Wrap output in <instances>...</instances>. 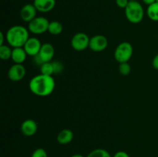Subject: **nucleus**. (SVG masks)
<instances>
[{"label": "nucleus", "instance_id": "obj_1", "mask_svg": "<svg viewBox=\"0 0 158 157\" xmlns=\"http://www.w3.org/2000/svg\"><path fill=\"white\" fill-rule=\"evenodd\" d=\"M56 83L52 75L40 74L31 78L29 87L34 95L40 97L51 95L55 89Z\"/></svg>", "mask_w": 158, "mask_h": 157}, {"label": "nucleus", "instance_id": "obj_2", "mask_svg": "<svg viewBox=\"0 0 158 157\" xmlns=\"http://www.w3.org/2000/svg\"><path fill=\"white\" fill-rule=\"evenodd\" d=\"M29 29L23 26H12L6 32V39L11 47H23L29 38Z\"/></svg>", "mask_w": 158, "mask_h": 157}, {"label": "nucleus", "instance_id": "obj_3", "mask_svg": "<svg viewBox=\"0 0 158 157\" xmlns=\"http://www.w3.org/2000/svg\"><path fill=\"white\" fill-rule=\"evenodd\" d=\"M124 10L127 19L131 23L140 22L144 16L143 8L138 1H130Z\"/></svg>", "mask_w": 158, "mask_h": 157}, {"label": "nucleus", "instance_id": "obj_4", "mask_svg": "<svg viewBox=\"0 0 158 157\" xmlns=\"http://www.w3.org/2000/svg\"><path fill=\"white\" fill-rule=\"evenodd\" d=\"M133 46L128 42L120 43L114 51V58L119 63L127 62L131 59L133 55Z\"/></svg>", "mask_w": 158, "mask_h": 157}, {"label": "nucleus", "instance_id": "obj_5", "mask_svg": "<svg viewBox=\"0 0 158 157\" xmlns=\"http://www.w3.org/2000/svg\"><path fill=\"white\" fill-rule=\"evenodd\" d=\"M50 22L43 16H36L28 25V29L30 32L35 35L45 33L48 32V28Z\"/></svg>", "mask_w": 158, "mask_h": 157}, {"label": "nucleus", "instance_id": "obj_6", "mask_svg": "<svg viewBox=\"0 0 158 157\" xmlns=\"http://www.w3.org/2000/svg\"><path fill=\"white\" fill-rule=\"evenodd\" d=\"M89 40L90 38L86 33L78 32L73 36L71 39V46L74 50L81 52L89 47Z\"/></svg>", "mask_w": 158, "mask_h": 157}, {"label": "nucleus", "instance_id": "obj_7", "mask_svg": "<svg viewBox=\"0 0 158 157\" xmlns=\"http://www.w3.org/2000/svg\"><path fill=\"white\" fill-rule=\"evenodd\" d=\"M107 46V38L103 35H96L89 40V48L94 52H102L106 49Z\"/></svg>", "mask_w": 158, "mask_h": 157}, {"label": "nucleus", "instance_id": "obj_8", "mask_svg": "<svg viewBox=\"0 0 158 157\" xmlns=\"http://www.w3.org/2000/svg\"><path fill=\"white\" fill-rule=\"evenodd\" d=\"M26 74V69L23 64H14L8 71V76L11 81H21Z\"/></svg>", "mask_w": 158, "mask_h": 157}, {"label": "nucleus", "instance_id": "obj_9", "mask_svg": "<svg viewBox=\"0 0 158 157\" xmlns=\"http://www.w3.org/2000/svg\"><path fill=\"white\" fill-rule=\"evenodd\" d=\"M42 45L43 44H41V42L39 38L35 37H31V38H29L23 48L28 55L33 57L40 52Z\"/></svg>", "mask_w": 158, "mask_h": 157}, {"label": "nucleus", "instance_id": "obj_10", "mask_svg": "<svg viewBox=\"0 0 158 157\" xmlns=\"http://www.w3.org/2000/svg\"><path fill=\"white\" fill-rule=\"evenodd\" d=\"M54 54H55V49L53 46L50 43H44L42 45L40 52L37 54V55L43 64L44 62H51L54 57Z\"/></svg>", "mask_w": 158, "mask_h": 157}, {"label": "nucleus", "instance_id": "obj_11", "mask_svg": "<svg viewBox=\"0 0 158 157\" xmlns=\"http://www.w3.org/2000/svg\"><path fill=\"white\" fill-rule=\"evenodd\" d=\"M37 12L38 11L33 4H26L20 10V17L23 21L29 23L36 17Z\"/></svg>", "mask_w": 158, "mask_h": 157}, {"label": "nucleus", "instance_id": "obj_12", "mask_svg": "<svg viewBox=\"0 0 158 157\" xmlns=\"http://www.w3.org/2000/svg\"><path fill=\"white\" fill-rule=\"evenodd\" d=\"M38 131V124L33 119H26L21 125V132L25 136L30 137L35 135Z\"/></svg>", "mask_w": 158, "mask_h": 157}, {"label": "nucleus", "instance_id": "obj_13", "mask_svg": "<svg viewBox=\"0 0 158 157\" xmlns=\"http://www.w3.org/2000/svg\"><path fill=\"white\" fill-rule=\"evenodd\" d=\"M33 5L38 12L46 13L55 8L56 0H34Z\"/></svg>", "mask_w": 158, "mask_h": 157}, {"label": "nucleus", "instance_id": "obj_14", "mask_svg": "<svg viewBox=\"0 0 158 157\" xmlns=\"http://www.w3.org/2000/svg\"><path fill=\"white\" fill-rule=\"evenodd\" d=\"M27 53L25 51L23 47L13 48L12 52V57L11 59L14 62L15 64H23L26 59Z\"/></svg>", "mask_w": 158, "mask_h": 157}, {"label": "nucleus", "instance_id": "obj_15", "mask_svg": "<svg viewBox=\"0 0 158 157\" xmlns=\"http://www.w3.org/2000/svg\"><path fill=\"white\" fill-rule=\"evenodd\" d=\"M73 132L68 129H63L57 135V142L61 145H66L70 143L73 139Z\"/></svg>", "mask_w": 158, "mask_h": 157}, {"label": "nucleus", "instance_id": "obj_16", "mask_svg": "<svg viewBox=\"0 0 158 157\" xmlns=\"http://www.w3.org/2000/svg\"><path fill=\"white\" fill-rule=\"evenodd\" d=\"M48 32L52 35H58L63 32V25L58 21H52L49 22Z\"/></svg>", "mask_w": 158, "mask_h": 157}, {"label": "nucleus", "instance_id": "obj_17", "mask_svg": "<svg viewBox=\"0 0 158 157\" xmlns=\"http://www.w3.org/2000/svg\"><path fill=\"white\" fill-rule=\"evenodd\" d=\"M147 14L150 19L154 22H158V3L154 2L148 6Z\"/></svg>", "mask_w": 158, "mask_h": 157}, {"label": "nucleus", "instance_id": "obj_18", "mask_svg": "<svg viewBox=\"0 0 158 157\" xmlns=\"http://www.w3.org/2000/svg\"><path fill=\"white\" fill-rule=\"evenodd\" d=\"M12 49L11 46L2 45L0 46V58L2 60H8L12 57Z\"/></svg>", "mask_w": 158, "mask_h": 157}, {"label": "nucleus", "instance_id": "obj_19", "mask_svg": "<svg viewBox=\"0 0 158 157\" xmlns=\"http://www.w3.org/2000/svg\"><path fill=\"white\" fill-rule=\"evenodd\" d=\"M40 72L41 74L46 75H52L54 74V69L52 62H44L43 65L40 66Z\"/></svg>", "mask_w": 158, "mask_h": 157}, {"label": "nucleus", "instance_id": "obj_20", "mask_svg": "<svg viewBox=\"0 0 158 157\" xmlns=\"http://www.w3.org/2000/svg\"><path fill=\"white\" fill-rule=\"evenodd\" d=\"M86 157H113L108 151L103 149H96L91 151Z\"/></svg>", "mask_w": 158, "mask_h": 157}, {"label": "nucleus", "instance_id": "obj_21", "mask_svg": "<svg viewBox=\"0 0 158 157\" xmlns=\"http://www.w3.org/2000/svg\"><path fill=\"white\" fill-rule=\"evenodd\" d=\"M131 71V65L128 63V62H127L120 63V65H119V72H120V73L121 74V75H129Z\"/></svg>", "mask_w": 158, "mask_h": 157}, {"label": "nucleus", "instance_id": "obj_22", "mask_svg": "<svg viewBox=\"0 0 158 157\" xmlns=\"http://www.w3.org/2000/svg\"><path fill=\"white\" fill-rule=\"evenodd\" d=\"M31 157H48V154L44 149L38 148L33 151Z\"/></svg>", "mask_w": 158, "mask_h": 157}, {"label": "nucleus", "instance_id": "obj_23", "mask_svg": "<svg viewBox=\"0 0 158 157\" xmlns=\"http://www.w3.org/2000/svg\"><path fill=\"white\" fill-rule=\"evenodd\" d=\"M52 65H53L54 73L55 74H60L63 71V65L60 62H53Z\"/></svg>", "mask_w": 158, "mask_h": 157}, {"label": "nucleus", "instance_id": "obj_24", "mask_svg": "<svg viewBox=\"0 0 158 157\" xmlns=\"http://www.w3.org/2000/svg\"><path fill=\"white\" fill-rule=\"evenodd\" d=\"M129 2L130 0H116V4L120 9H126Z\"/></svg>", "mask_w": 158, "mask_h": 157}, {"label": "nucleus", "instance_id": "obj_25", "mask_svg": "<svg viewBox=\"0 0 158 157\" xmlns=\"http://www.w3.org/2000/svg\"><path fill=\"white\" fill-rule=\"evenodd\" d=\"M113 157H131L127 152H124V151H118L116 152Z\"/></svg>", "mask_w": 158, "mask_h": 157}, {"label": "nucleus", "instance_id": "obj_26", "mask_svg": "<svg viewBox=\"0 0 158 157\" xmlns=\"http://www.w3.org/2000/svg\"><path fill=\"white\" fill-rule=\"evenodd\" d=\"M152 66L155 69L158 70V53L154 56L152 61Z\"/></svg>", "mask_w": 158, "mask_h": 157}, {"label": "nucleus", "instance_id": "obj_27", "mask_svg": "<svg viewBox=\"0 0 158 157\" xmlns=\"http://www.w3.org/2000/svg\"><path fill=\"white\" fill-rule=\"evenodd\" d=\"M142 1H143V2L144 3V4L148 5V6H150V5L156 2V0H142Z\"/></svg>", "mask_w": 158, "mask_h": 157}, {"label": "nucleus", "instance_id": "obj_28", "mask_svg": "<svg viewBox=\"0 0 158 157\" xmlns=\"http://www.w3.org/2000/svg\"><path fill=\"white\" fill-rule=\"evenodd\" d=\"M4 34H3L2 32H0V46H2V45H4L3 43H4Z\"/></svg>", "mask_w": 158, "mask_h": 157}, {"label": "nucleus", "instance_id": "obj_29", "mask_svg": "<svg viewBox=\"0 0 158 157\" xmlns=\"http://www.w3.org/2000/svg\"><path fill=\"white\" fill-rule=\"evenodd\" d=\"M70 157H85V156H83V155H80V154H75V155H71Z\"/></svg>", "mask_w": 158, "mask_h": 157}, {"label": "nucleus", "instance_id": "obj_30", "mask_svg": "<svg viewBox=\"0 0 158 157\" xmlns=\"http://www.w3.org/2000/svg\"><path fill=\"white\" fill-rule=\"evenodd\" d=\"M130 1H138V0H130Z\"/></svg>", "mask_w": 158, "mask_h": 157}, {"label": "nucleus", "instance_id": "obj_31", "mask_svg": "<svg viewBox=\"0 0 158 157\" xmlns=\"http://www.w3.org/2000/svg\"><path fill=\"white\" fill-rule=\"evenodd\" d=\"M156 2L158 3V0H156Z\"/></svg>", "mask_w": 158, "mask_h": 157}, {"label": "nucleus", "instance_id": "obj_32", "mask_svg": "<svg viewBox=\"0 0 158 157\" xmlns=\"http://www.w3.org/2000/svg\"><path fill=\"white\" fill-rule=\"evenodd\" d=\"M33 1H34V0H33Z\"/></svg>", "mask_w": 158, "mask_h": 157}]
</instances>
